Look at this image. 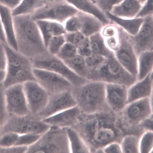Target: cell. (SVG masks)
I'll return each instance as SVG.
<instances>
[{
    "mask_svg": "<svg viewBox=\"0 0 153 153\" xmlns=\"http://www.w3.org/2000/svg\"><path fill=\"white\" fill-rule=\"evenodd\" d=\"M79 11L65 0L48 1L32 14L33 20H47L63 25L70 17Z\"/></svg>",
    "mask_w": 153,
    "mask_h": 153,
    "instance_id": "cell-10",
    "label": "cell"
},
{
    "mask_svg": "<svg viewBox=\"0 0 153 153\" xmlns=\"http://www.w3.org/2000/svg\"><path fill=\"white\" fill-rule=\"evenodd\" d=\"M36 21L46 48L52 37L66 33L63 25L57 22L47 20H39Z\"/></svg>",
    "mask_w": 153,
    "mask_h": 153,
    "instance_id": "cell-22",
    "label": "cell"
},
{
    "mask_svg": "<svg viewBox=\"0 0 153 153\" xmlns=\"http://www.w3.org/2000/svg\"><path fill=\"white\" fill-rule=\"evenodd\" d=\"M141 135L128 134L122 138L120 144L123 153H139V144Z\"/></svg>",
    "mask_w": 153,
    "mask_h": 153,
    "instance_id": "cell-31",
    "label": "cell"
},
{
    "mask_svg": "<svg viewBox=\"0 0 153 153\" xmlns=\"http://www.w3.org/2000/svg\"><path fill=\"white\" fill-rule=\"evenodd\" d=\"M153 114L144 119L139 124V129L144 132L145 131H153Z\"/></svg>",
    "mask_w": 153,
    "mask_h": 153,
    "instance_id": "cell-46",
    "label": "cell"
},
{
    "mask_svg": "<svg viewBox=\"0 0 153 153\" xmlns=\"http://www.w3.org/2000/svg\"><path fill=\"white\" fill-rule=\"evenodd\" d=\"M66 42L64 35L53 36L50 40L47 46L48 52L53 55L56 56Z\"/></svg>",
    "mask_w": 153,
    "mask_h": 153,
    "instance_id": "cell-33",
    "label": "cell"
},
{
    "mask_svg": "<svg viewBox=\"0 0 153 153\" xmlns=\"http://www.w3.org/2000/svg\"><path fill=\"white\" fill-rule=\"evenodd\" d=\"M32 14L13 16L17 51L30 59L48 51Z\"/></svg>",
    "mask_w": 153,
    "mask_h": 153,
    "instance_id": "cell-2",
    "label": "cell"
},
{
    "mask_svg": "<svg viewBox=\"0 0 153 153\" xmlns=\"http://www.w3.org/2000/svg\"><path fill=\"white\" fill-rule=\"evenodd\" d=\"M127 104L153 96V71L128 88Z\"/></svg>",
    "mask_w": 153,
    "mask_h": 153,
    "instance_id": "cell-19",
    "label": "cell"
},
{
    "mask_svg": "<svg viewBox=\"0 0 153 153\" xmlns=\"http://www.w3.org/2000/svg\"><path fill=\"white\" fill-rule=\"evenodd\" d=\"M63 25L66 33H72L79 31L80 27V20L76 15L68 19Z\"/></svg>",
    "mask_w": 153,
    "mask_h": 153,
    "instance_id": "cell-39",
    "label": "cell"
},
{
    "mask_svg": "<svg viewBox=\"0 0 153 153\" xmlns=\"http://www.w3.org/2000/svg\"><path fill=\"white\" fill-rule=\"evenodd\" d=\"M22 0H0V4L5 6L12 10L16 7Z\"/></svg>",
    "mask_w": 153,
    "mask_h": 153,
    "instance_id": "cell-50",
    "label": "cell"
},
{
    "mask_svg": "<svg viewBox=\"0 0 153 153\" xmlns=\"http://www.w3.org/2000/svg\"><path fill=\"white\" fill-rule=\"evenodd\" d=\"M71 91L82 113L92 114L111 111L106 102L105 83L89 81L80 86L73 87Z\"/></svg>",
    "mask_w": 153,
    "mask_h": 153,
    "instance_id": "cell-3",
    "label": "cell"
},
{
    "mask_svg": "<svg viewBox=\"0 0 153 153\" xmlns=\"http://www.w3.org/2000/svg\"><path fill=\"white\" fill-rule=\"evenodd\" d=\"M71 128L81 137L91 153H97L112 142L120 143L125 135L131 134L123 126L118 114L111 111L92 114L82 113Z\"/></svg>",
    "mask_w": 153,
    "mask_h": 153,
    "instance_id": "cell-1",
    "label": "cell"
},
{
    "mask_svg": "<svg viewBox=\"0 0 153 153\" xmlns=\"http://www.w3.org/2000/svg\"><path fill=\"white\" fill-rule=\"evenodd\" d=\"M82 113L76 105L42 120L50 126L66 128L73 127Z\"/></svg>",
    "mask_w": 153,
    "mask_h": 153,
    "instance_id": "cell-18",
    "label": "cell"
},
{
    "mask_svg": "<svg viewBox=\"0 0 153 153\" xmlns=\"http://www.w3.org/2000/svg\"><path fill=\"white\" fill-rule=\"evenodd\" d=\"M153 131H145L140 136L139 144V153L153 152Z\"/></svg>",
    "mask_w": 153,
    "mask_h": 153,
    "instance_id": "cell-32",
    "label": "cell"
},
{
    "mask_svg": "<svg viewBox=\"0 0 153 153\" xmlns=\"http://www.w3.org/2000/svg\"><path fill=\"white\" fill-rule=\"evenodd\" d=\"M66 130L71 153H91L88 146L74 129L68 128Z\"/></svg>",
    "mask_w": 153,
    "mask_h": 153,
    "instance_id": "cell-29",
    "label": "cell"
},
{
    "mask_svg": "<svg viewBox=\"0 0 153 153\" xmlns=\"http://www.w3.org/2000/svg\"><path fill=\"white\" fill-rule=\"evenodd\" d=\"M79 11L92 15L100 20L104 26L110 23L105 13L91 0H65Z\"/></svg>",
    "mask_w": 153,
    "mask_h": 153,
    "instance_id": "cell-24",
    "label": "cell"
},
{
    "mask_svg": "<svg viewBox=\"0 0 153 153\" xmlns=\"http://www.w3.org/2000/svg\"><path fill=\"white\" fill-rule=\"evenodd\" d=\"M50 127L37 114L31 113L23 116L9 114L6 122L0 130V136L10 132L19 134H32L41 135Z\"/></svg>",
    "mask_w": 153,
    "mask_h": 153,
    "instance_id": "cell-8",
    "label": "cell"
},
{
    "mask_svg": "<svg viewBox=\"0 0 153 153\" xmlns=\"http://www.w3.org/2000/svg\"><path fill=\"white\" fill-rule=\"evenodd\" d=\"M41 136L32 134H19L15 146L28 147L36 143Z\"/></svg>",
    "mask_w": 153,
    "mask_h": 153,
    "instance_id": "cell-36",
    "label": "cell"
},
{
    "mask_svg": "<svg viewBox=\"0 0 153 153\" xmlns=\"http://www.w3.org/2000/svg\"><path fill=\"white\" fill-rule=\"evenodd\" d=\"M4 45L0 42V71H5L7 59Z\"/></svg>",
    "mask_w": 153,
    "mask_h": 153,
    "instance_id": "cell-47",
    "label": "cell"
},
{
    "mask_svg": "<svg viewBox=\"0 0 153 153\" xmlns=\"http://www.w3.org/2000/svg\"><path fill=\"white\" fill-rule=\"evenodd\" d=\"M28 147L25 146H14L5 148L0 147V153H26Z\"/></svg>",
    "mask_w": 153,
    "mask_h": 153,
    "instance_id": "cell-48",
    "label": "cell"
},
{
    "mask_svg": "<svg viewBox=\"0 0 153 153\" xmlns=\"http://www.w3.org/2000/svg\"><path fill=\"white\" fill-rule=\"evenodd\" d=\"M143 4L137 0H124L114 6L110 12L116 16L125 19L135 18Z\"/></svg>",
    "mask_w": 153,
    "mask_h": 153,
    "instance_id": "cell-23",
    "label": "cell"
},
{
    "mask_svg": "<svg viewBox=\"0 0 153 153\" xmlns=\"http://www.w3.org/2000/svg\"><path fill=\"white\" fill-rule=\"evenodd\" d=\"M77 48L78 54L85 58L92 54L89 37H86Z\"/></svg>",
    "mask_w": 153,
    "mask_h": 153,
    "instance_id": "cell-41",
    "label": "cell"
},
{
    "mask_svg": "<svg viewBox=\"0 0 153 153\" xmlns=\"http://www.w3.org/2000/svg\"><path fill=\"white\" fill-rule=\"evenodd\" d=\"M19 134L10 132L0 136V147L9 148L15 146Z\"/></svg>",
    "mask_w": 153,
    "mask_h": 153,
    "instance_id": "cell-37",
    "label": "cell"
},
{
    "mask_svg": "<svg viewBox=\"0 0 153 153\" xmlns=\"http://www.w3.org/2000/svg\"><path fill=\"white\" fill-rule=\"evenodd\" d=\"M64 36L66 42L71 43L76 48L86 37L80 31L66 33Z\"/></svg>",
    "mask_w": 153,
    "mask_h": 153,
    "instance_id": "cell-40",
    "label": "cell"
},
{
    "mask_svg": "<svg viewBox=\"0 0 153 153\" xmlns=\"http://www.w3.org/2000/svg\"><path fill=\"white\" fill-rule=\"evenodd\" d=\"M106 59L102 56L94 53L85 58L86 65L89 68H94L99 66Z\"/></svg>",
    "mask_w": 153,
    "mask_h": 153,
    "instance_id": "cell-42",
    "label": "cell"
},
{
    "mask_svg": "<svg viewBox=\"0 0 153 153\" xmlns=\"http://www.w3.org/2000/svg\"><path fill=\"white\" fill-rule=\"evenodd\" d=\"M6 74L5 71H0V84L4 81Z\"/></svg>",
    "mask_w": 153,
    "mask_h": 153,
    "instance_id": "cell-52",
    "label": "cell"
},
{
    "mask_svg": "<svg viewBox=\"0 0 153 153\" xmlns=\"http://www.w3.org/2000/svg\"><path fill=\"white\" fill-rule=\"evenodd\" d=\"M92 53L102 56L106 58L115 57L114 52L107 46L105 39L100 32L89 37Z\"/></svg>",
    "mask_w": 153,
    "mask_h": 153,
    "instance_id": "cell-26",
    "label": "cell"
},
{
    "mask_svg": "<svg viewBox=\"0 0 153 153\" xmlns=\"http://www.w3.org/2000/svg\"><path fill=\"white\" fill-rule=\"evenodd\" d=\"M103 153H122L120 143L114 142L108 144L102 149Z\"/></svg>",
    "mask_w": 153,
    "mask_h": 153,
    "instance_id": "cell-45",
    "label": "cell"
},
{
    "mask_svg": "<svg viewBox=\"0 0 153 153\" xmlns=\"http://www.w3.org/2000/svg\"><path fill=\"white\" fill-rule=\"evenodd\" d=\"M107 47L114 52L117 49L119 44L118 35L105 38Z\"/></svg>",
    "mask_w": 153,
    "mask_h": 153,
    "instance_id": "cell-49",
    "label": "cell"
},
{
    "mask_svg": "<svg viewBox=\"0 0 153 153\" xmlns=\"http://www.w3.org/2000/svg\"><path fill=\"white\" fill-rule=\"evenodd\" d=\"M0 42L5 45H7L6 36L2 25L1 16H0Z\"/></svg>",
    "mask_w": 153,
    "mask_h": 153,
    "instance_id": "cell-51",
    "label": "cell"
},
{
    "mask_svg": "<svg viewBox=\"0 0 153 153\" xmlns=\"http://www.w3.org/2000/svg\"><path fill=\"white\" fill-rule=\"evenodd\" d=\"M137 1L140 2L142 4H143L147 0H137Z\"/></svg>",
    "mask_w": 153,
    "mask_h": 153,
    "instance_id": "cell-53",
    "label": "cell"
},
{
    "mask_svg": "<svg viewBox=\"0 0 153 153\" xmlns=\"http://www.w3.org/2000/svg\"><path fill=\"white\" fill-rule=\"evenodd\" d=\"M143 23L135 35L129 34V39L138 56L145 51L153 50V15L145 17Z\"/></svg>",
    "mask_w": 153,
    "mask_h": 153,
    "instance_id": "cell-15",
    "label": "cell"
},
{
    "mask_svg": "<svg viewBox=\"0 0 153 153\" xmlns=\"http://www.w3.org/2000/svg\"><path fill=\"white\" fill-rule=\"evenodd\" d=\"M36 81L49 94L70 91L73 87L66 79L53 72L38 68H33Z\"/></svg>",
    "mask_w": 153,
    "mask_h": 153,
    "instance_id": "cell-12",
    "label": "cell"
},
{
    "mask_svg": "<svg viewBox=\"0 0 153 153\" xmlns=\"http://www.w3.org/2000/svg\"><path fill=\"white\" fill-rule=\"evenodd\" d=\"M105 14L107 18L114 24L132 36L135 35L137 33L144 20V18H121L114 16L109 12H106Z\"/></svg>",
    "mask_w": 153,
    "mask_h": 153,
    "instance_id": "cell-25",
    "label": "cell"
},
{
    "mask_svg": "<svg viewBox=\"0 0 153 153\" xmlns=\"http://www.w3.org/2000/svg\"><path fill=\"white\" fill-rule=\"evenodd\" d=\"M117 27L119 44L114 52L115 57L126 70L137 78L138 56L129 40V34L121 27Z\"/></svg>",
    "mask_w": 153,
    "mask_h": 153,
    "instance_id": "cell-11",
    "label": "cell"
},
{
    "mask_svg": "<svg viewBox=\"0 0 153 153\" xmlns=\"http://www.w3.org/2000/svg\"><path fill=\"white\" fill-rule=\"evenodd\" d=\"M0 16L6 35L7 45L17 51L12 10L0 4Z\"/></svg>",
    "mask_w": 153,
    "mask_h": 153,
    "instance_id": "cell-21",
    "label": "cell"
},
{
    "mask_svg": "<svg viewBox=\"0 0 153 153\" xmlns=\"http://www.w3.org/2000/svg\"><path fill=\"white\" fill-rule=\"evenodd\" d=\"M27 153H71L66 128L51 126Z\"/></svg>",
    "mask_w": 153,
    "mask_h": 153,
    "instance_id": "cell-7",
    "label": "cell"
},
{
    "mask_svg": "<svg viewBox=\"0 0 153 153\" xmlns=\"http://www.w3.org/2000/svg\"><path fill=\"white\" fill-rule=\"evenodd\" d=\"M104 38H107L118 35L117 26L114 23L109 24L103 27L100 32Z\"/></svg>",
    "mask_w": 153,
    "mask_h": 153,
    "instance_id": "cell-44",
    "label": "cell"
},
{
    "mask_svg": "<svg viewBox=\"0 0 153 153\" xmlns=\"http://www.w3.org/2000/svg\"><path fill=\"white\" fill-rule=\"evenodd\" d=\"M153 15V0H147L142 6L135 18H144Z\"/></svg>",
    "mask_w": 153,
    "mask_h": 153,
    "instance_id": "cell-43",
    "label": "cell"
},
{
    "mask_svg": "<svg viewBox=\"0 0 153 153\" xmlns=\"http://www.w3.org/2000/svg\"><path fill=\"white\" fill-rule=\"evenodd\" d=\"M48 1H52V0H48Z\"/></svg>",
    "mask_w": 153,
    "mask_h": 153,
    "instance_id": "cell-54",
    "label": "cell"
},
{
    "mask_svg": "<svg viewBox=\"0 0 153 153\" xmlns=\"http://www.w3.org/2000/svg\"><path fill=\"white\" fill-rule=\"evenodd\" d=\"M77 54V48L71 43L66 42L56 56L65 61L73 58Z\"/></svg>",
    "mask_w": 153,
    "mask_h": 153,
    "instance_id": "cell-34",
    "label": "cell"
},
{
    "mask_svg": "<svg viewBox=\"0 0 153 153\" xmlns=\"http://www.w3.org/2000/svg\"><path fill=\"white\" fill-rule=\"evenodd\" d=\"M104 13L110 12L113 8L124 0H91Z\"/></svg>",
    "mask_w": 153,
    "mask_h": 153,
    "instance_id": "cell-38",
    "label": "cell"
},
{
    "mask_svg": "<svg viewBox=\"0 0 153 153\" xmlns=\"http://www.w3.org/2000/svg\"><path fill=\"white\" fill-rule=\"evenodd\" d=\"M63 61L74 73L86 79L88 68L84 57L77 54L73 58Z\"/></svg>",
    "mask_w": 153,
    "mask_h": 153,
    "instance_id": "cell-30",
    "label": "cell"
},
{
    "mask_svg": "<svg viewBox=\"0 0 153 153\" xmlns=\"http://www.w3.org/2000/svg\"><path fill=\"white\" fill-rule=\"evenodd\" d=\"M48 1V0H22L19 4L12 10V15L15 16L33 14Z\"/></svg>",
    "mask_w": 153,
    "mask_h": 153,
    "instance_id": "cell-28",
    "label": "cell"
},
{
    "mask_svg": "<svg viewBox=\"0 0 153 153\" xmlns=\"http://www.w3.org/2000/svg\"><path fill=\"white\" fill-rule=\"evenodd\" d=\"M23 85L30 112L39 114L46 106L49 94L36 81H28Z\"/></svg>",
    "mask_w": 153,
    "mask_h": 153,
    "instance_id": "cell-14",
    "label": "cell"
},
{
    "mask_svg": "<svg viewBox=\"0 0 153 153\" xmlns=\"http://www.w3.org/2000/svg\"><path fill=\"white\" fill-rule=\"evenodd\" d=\"M76 106L71 90L49 94L47 104L37 115L42 120L68 108Z\"/></svg>",
    "mask_w": 153,
    "mask_h": 153,
    "instance_id": "cell-16",
    "label": "cell"
},
{
    "mask_svg": "<svg viewBox=\"0 0 153 153\" xmlns=\"http://www.w3.org/2000/svg\"><path fill=\"white\" fill-rule=\"evenodd\" d=\"M128 88L124 85L105 83L107 103L114 113L118 114L127 104Z\"/></svg>",
    "mask_w": 153,
    "mask_h": 153,
    "instance_id": "cell-17",
    "label": "cell"
},
{
    "mask_svg": "<svg viewBox=\"0 0 153 153\" xmlns=\"http://www.w3.org/2000/svg\"><path fill=\"white\" fill-rule=\"evenodd\" d=\"M86 79L123 85L128 88L137 81V77L126 70L115 57L106 58L96 68H88Z\"/></svg>",
    "mask_w": 153,
    "mask_h": 153,
    "instance_id": "cell-5",
    "label": "cell"
},
{
    "mask_svg": "<svg viewBox=\"0 0 153 153\" xmlns=\"http://www.w3.org/2000/svg\"><path fill=\"white\" fill-rule=\"evenodd\" d=\"M7 56L5 77L2 83L5 89L18 84L36 81L30 58L4 45Z\"/></svg>",
    "mask_w": 153,
    "mask_h": 153,
    "instance_id": "cell-4",
    "label": "cell"
},
{
    "mask_svg": "<svg viewBox=\"0 0 153 153\" xmlns=\"http://www.w3.org/2000/svg\"><path fill=\"white\" fill-rule=\"evenodd\" d=\"M153 51H148L140 54L138 57L137 81L144 78L153 71Z\"/></svg>",
    "mask_w": 153,
    "mask_h": 153,
    "instance_id": "cell-27",
    "label": "cell"
},
{
    "mask_svg": "<svg viewBox=\"0 0 153 153\" xmlns=\"http://www.w3.org/2000/svg\"><path fill=\"white\" fill-rule=\"evenodd\" d=\"M153 96L127 104L118 115L124 127L131 133L141 135L140 123L153 114Z\"/></svg>",
    "mask_w": 153,
    "mask_h": 153,
    "instance_id": "cell-6",
    "label": "cell"
},
{
    "mask_svg": "<svg viewBox=\"0 0 153 153\" xmlns=\"http://www.w3.org/2000/svg\"><path fill=\"white\" fill-rule=\"evenodd\" d=\"M76 15L80 21L79 31L85 37L100 32L105 26L97 18L91 14L79 11Z\"/></svg>",
    "mask_w": 153,
    "mask_h": 153,
    "instance_id": "cell-20",
    "label": "cell"
},
{
    "mask_svg": "<svg viewBox=\"0 0 153 153\" xmlns=\"http://www.w3.org/2000/svg\"><path fill=\"white\" fill-rule=\"evenodd\" d=\"M30 59L33 68L47 70L59 74L68 80L73 87L80 86L90 81L76 74L63 61L48 51Z\"/></svg>",
    "mask_w": 153,
    "mask_h": 153,
    "instance_id": "cell-9",
    "label": "cell"
},
{
    "mask_svg": "<svg viewBox=\"0 0 153 153\" xmlns=\"http://www.w3.org/2000/svg\"><path fill=\"white\" fill-rule=\"evenodd\" d=\"M4 94L6 107L9 114L23 116L30 113L23 84L14 85L5 89Z\"/></svg>",
    "mask_w": 153,
    "mask_h": 153,
    "instance_id": "cell-13",
    "label": "cell"
},
{
    "mask_svg": "<svg viewBox=\"0 0 153 153\" xmlns=\"http://www.w3.org/2000/svg\"><path fill=\"white\" fill-rule=\"evenodd\" d=\"M5 90L2 83L0 84V130L6 122L9 115L6 107Z\"/></svg>",
    "mask_w": 153,
    "mask_h": 153,
    "instance_id": "cell-35",
    "label": "cell"
}]
</instances>
